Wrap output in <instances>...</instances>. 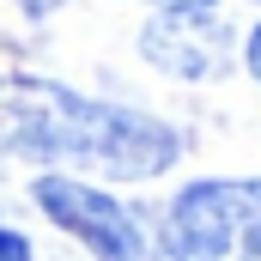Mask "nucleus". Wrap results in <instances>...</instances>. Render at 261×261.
<instances>
[{
    "instance_id": "obj_1",
    "label": "nucleus",
    "mask_w": 261,
    "mask_h": 261,
    "mask_svg": "<svg viewBox=\"0 0 261 261\" xmlns=\"http://www.w3.org/2000/svg\"><path fill=\"white\" fill-rule=\"evenodd\" d=\"M0 152L85 164L103 176H158L176 164V128L128 103H97L49 79H0Z\"/></svg>"
},
{
    "instance_id": "obj_2",
    "label": "nucleus",
    "mask_w": 261,
    "mask_h": 261,
    "mask_svg": "<svg viewBox=\"0 0 261 261\" xmlns=\"http://www.w3.org/2000/svg\"><path fill=\"white\" fill-rule=\"evenodd\" d=\"M164 261H261V182H189L164 213Z\"/></svg>"
},
{
    "instance_id": "obj_3",
    "label": "nucleus",
    "mask_w": 261,
    "mask_h": 261,
    "mask_svg": "<svg viewBox=\"0 0 261 261\" xmlns=\"http://www.w3.org/2000/svg\"><path fill=\"white\" fill-rule=\"evenodd\" d=\"M37 206H43L61 231H73L97 261H164L158 237L140 225V213H134L128 200L91 189V182H73V176L55 170V176L37 182Z\"/></svg>"
},
{
    "instance_id": "obj_4",
    "label": "nucleus",
    "mask_w": 261,
    "mask_h": 261,
    "mask_svg": "<svg viewBox=\"0 0 261 261\" xmlns=\"http://www.w3.org/2000/svg\"><path fill=\"white\" fill-rule=\"evenodd\" d=\"M140 49L146 61L176 73V79H213L225 73L231 55H225V24L219 18H189V12H164L140 31Z\"/></svg>"
},
{
    "instance_id": "obj_5",
    "label": "nucleus",
    "mask_w": 261,
    "mask_h": 261,
    "mask_svg": "<svg viewBox=\"0 0 261 261\" xmlns=\"http://www.w3.org/2000/svg\"><path fill=\"white\" fill-rule=\"evenodd\" d=\"M0 261H31V237H24V231H6V225H0Z\"/></svg>"
},
{
    "instance_id": "obj_6",
    "label": "nucleus",
    "mask_w": 261,
    "mask_h": 261,
    "mask_svg": "<svg viewBox=\"0 0 261 261\" xmlns=\"http://www.w3.org/2000/svg\"><path fill=\"white\" fill-rule=\"evenodd\" d=\"M152 6H164V12H189V18H213L219 0H152Z\"/></svg>"
},
{
    "instance_id": "obj_7",
    "label": "nucleus",
    "mask_w": 261,
    "mask_h": 261,
    "mask_svg": "<svg viewBox=\"0 0 261 261\" xmlns=\"http://www.w3.org/2000/svg\"><path fill=\"white\" fill-rule=\"evenodd\" d=\"M243 61H249V73H255V79H261V24H255V31H249V55H243Z\"/></svg>"
},
{
    "instance_id": "obj_8",
    "label": "nucleus",
    "mask_w": 261,
    "mask_h": 261,
    "mask_svg": "<svg viewBox=\"0 0 261 261\" xmlns=\"http://www.w3.org/2000/svg\"><path fill=\"white\" fill-rule=\"evenodd\" d=\"M49 6H55V0H24V12H49Z\"/></svg>"
}]
</instances>
